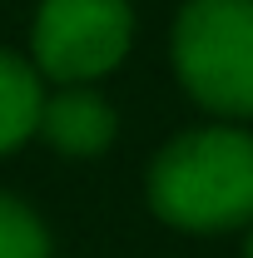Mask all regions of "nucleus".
Segmentation results:
<instances>
[{"label": "nucleus", "instance_id": "obj_1", "mask_svg": "<svg viewBox=\"0 0 253 258\" xmlns=\"http://www.w3.org/2000/svg\"><path fill=\"white\" fill-rule=\"evenodd\" d=\"M149 204L164 224L214 233L253 219V134L194 129L159 149L149 169Z\"/></svg>", "mask_w": 253, "mask_h": 258}, {"label": "nucleus", "instance_id": "obj_2", "mask_svg": "<svg viewBox=\"0 0 253 258\" xmlns=\"http://www.w3.org/2000/svg\"><path fill=\"white\" fill-rule=\"evenodd\" d=\"M174 70L199 104L253 114V0H189L174 20Z\"/></svg>", "mask_w": 253, "mask_h": 258}, {"label": "nucleus", "instance_id": "obj_3", "mask_svg": "<svg viewBox=\"0 0 253 258\" xmlns=\"http://www.w3.org/2000/svg\"><path fill=\"white\" fill-rule=\"evenodd\" d=\"M134 15L129 0H45L35 15V64L55 80H95L124 60Z\"/></svg>", "mask_w": 253, "mask_h": 258}, {"label": "nucleus", "instance_id": "obj_4", "mask_svg": "<svg viewBox=\"0 0 253 258\" xmlns=\"http://www.w3.org/2000/svg\"><path fill=\"white\" fill-rule=\"evenodd\" d=\"M40 134L60 154H99L114 139V109L90 90H60L55 99L40 104Z\"/></svg>", "mask_w": 253, "mask_h": 258}, {"label": "nucleus", "instance_id": "obj_5", "mask_svg": "<svg viewBox=\"0 0 253 258\" xmlns=\"http://www.w3.org/2000/svg\"><path fill=\"white\" fill-rule=\"evenodd\" d=\"M40 80L20 55L0 50V154H10L15 144H25L40 129Z\"/></svg>", "mask_w": 253, "mask_h": 258}, {"label": "nucleus", "instance_id": "obj_6", "mask_svg": "<svg viewBox=\"0 0 253 258\" xmlns=\"http://www.w3.org/2000/svg\"><path fill=\"white\" fill-rule=\"evenodd\" d=\"M0 258H50L45 224L10 194H0Z\"/></svg>", "mask_w": 253, "mask_h": 258}, {"label": "nucleus", "instance_id": "obj_7", "mask_svg": "<svg viewBox=\"0 0 253 258\" xmlns=\"http://www.w3.org/2000/svg\"><path fill=\"white\" fill-rule=\"evenodd\" d=\"M248 258H253V243H248Z\"/></svg>", "mask_w": 253, "mask_h": 258}]
</instances>
